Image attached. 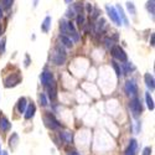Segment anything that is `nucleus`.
I'll list each match as a JSON object with an SVG mask.
<instances>
[{
  "instance_id": "f257e3e1",
  "label": "nucleus",
  "mask_w": 155,
  "mask_h": 155,
  "mask_svg": "<svg viewBox=\"0 0 155 155\" xmlns=\"http://www.w3.org/2000/svg\"><path fill=\"white\" fill-rule=\"evenodd\" d=\"M51 60H52V62L55 64H57V66L64 63V61H66V52H64V50L62 48V45H58L55 47V51H54Z\"/></svg>"
},
{
  "instance_id": "f03ea898",
  "label": "nucleus",
  "mask_w": 155,
  "mask_h": 155,
  "mask_svg": "<svg viewBox=\"0 0 155 155\" xmlns=\"http://www.w3.org/2000/svg\"><path fill=\"white\" fill-rule=\"evenodd\" d=\"M129 108H130L134 118H139V115L143 113V107H141L140 99L137 97H133V99L129 102Z\"/></svg>"
},
{
  "instance_id": "7ed1b4c3",
  "label": "nucleus",
  "mask_w": 155,
  "mask_h": 155,
  "mask_svg": "<svg viewBox=\"0 0 155 155\" xmlns=\"http://www.w3.org/2000/svg\"><path fill=\"white\" fill-rule=\"evenodd\" d=\"M110 51H112V56H113L115 60H118V61H120V62H125V61L128 60V56H127V54H125V51H124L120 46L115 45V46H113V47L110 48Z\"/></svg>"
},
{
  "instance_id": "20e7f679",
  "label": "nucleus",
  "mask_w": 155,
  "mask_h": 155,
  "mask_svg": "<svg viewBox=\"0 0 155 155\" xmlns=\"http://www.w3.org/2000/svg\"><path fill=\"white\" fill-rule=\"evenodd\" d=\"M106 10H107V14L109 16V19L117 25V26H122V20L118 15V11L114 6H110V5H106Z\"/></svg>"
},
{
  "instance_id": "39448f33",
  "label": "nucleus",
  "mask_w": 155,
  "mask_h": 155,
  "mask_svg": "<svg viewBox=\"0 0 155 155\" xmlns=\"http://www.w3.org/2000/svg\"><path fill=\"white\" fill-rule=\"evenodd\" d=\"M124 91H125V94L129 96V97H135L137 93H138V86L135 83L134 80H128L124 84Z\"/></svg>"
},
{
  "instance_id": "423d86ee",
  "label": "nucleus",
  "mask_w": 155,
  "mask_h": 155,
  "mask_svg": "<svg viewBox=\"0 0 155 155\" xmlns=\"http://www.w3.org/2000/svg\"><path fill=\"white\" fill-rule=\"evenodd\" d=\"M44 122H45L46 127H47L48 129H51V130H55V129H58V128H60L58 120H57L51 113H48V114L45 115V117H44Z\"/></svg>"
},
{
  "instance_id": "0eeeda50",
  "label": "nucleus",
  "mask_w": 155,
  "mask_h": 155,
  "mask_svg": "<svg viewBox=\"0 0 155 155\" xmlns=\"http://www.w3.org/2000/svg\"><path fill=\"white\" fill-rule=\"evenodd\" d=\"M67 36L71 38L73 42H78L80 41V35H78V32H77V30H76L74 24L71 20L67 21Z\"/></svg>"
},
{
  "instance_id": "6e6552de",
  "label": "nucleus",
  "mask_w": 155,
  "mask_h": 155,
  "mask_svg": "<svg viewBox=\"0 0 155 155\" xmlns=\"http://www.w3.org/2000/svg\"><path fill=\"white\" fill-rule=\"evenodd\" d=\"M19 82H20V76L16 74V73H12V74H10L9 77H6V78L4 80V86H5L6 88L14 87V86H16Z\"/></svg>"
},
{
  "instance_id": "1a4fd4ad",
  "label": "nucleus",
  "mask_w": 155,
  "mask_h": 155,
  "mask_svg": "<svg viewBox=\"0 0 155 155\" xmlns=\"http://www.w3.org/2000/svg\"><path fill=\"white\" fill-rule=\"evenodd\" d=\"M40 81H41V83L46 87L50 82L54 81V74H52V72H51L50 70H44V71L41 72V74H40Z\"/></svg>"
},
{
  "instance_id": "9d476101",
  "label": "nucleus",
  "mask_w": 155,
  "mask_h": 155,
  "mask_svg": "<svg viewBox=\"0 0 155 155\" xmlns=\"http://www.w3.org/2000/svg\"><path fill=\"white\" fill-rule=\"evenodd\" d=\"M137 151H138V141L135 139H130L124 155H137Z\"/></svg>"
},
{
  "instance_id": "9b49d317",
  "label": "nucleus",
  "mask_w": 155,
  "mask_h": 155,
  "mask_svg": "<svg viewBox=\"0 0 155 155\" xmlns=\"http://www.w3.org/2000/svg\"><path fill=\"white\" fill-rule=\"evenodd\" d=\"M11 129V123L5 115H0V132H9Z\"/></svg>"
},
{
  "instance_id": "f8f14e48",
  "label": "nucleus",
  "mask_w": 155,
  "mask_h": 155,
  "mask_svg": "<svg viewBox=\"0 0 155 155\" xmlns=\"http://www.w3.org/2000/svg\"><path fill=\"white\" fill-rule=\"evenodd\" d=\"M35 112H36V107H35V104L31 102L30 104H28V107H26V109H25V113H24V117H25V119L26 120H29V119H31L34 115H35Z\"/></svg>"
},
{
  "instance_id": "ddd939ff",
  "label": "nucleus",
  "mask_w": 155,
  "mask_h": 155,
  "mask_svg": "<svg viewBox=\"0 0 155 155\" xmlns=\"http://www.w3.org/2000/svg\"><path fill=\"white\" fill-rule=\"evenodd\" d=\"M47 93H48V98L51 99V101H54L55 98H56V96H57V93H56V84H55V81H52V82H50L47 86Z\"/></svg>"
},
{
  "instance_id": "4468645a",
  "label": "nucleus",
  "mask_w": 155,
  "mask_h": 155,
  "mask_svg": "<svg viewBox=\"0 0 155 155\" xmlns=\"http://www.w3.org/2000/svg\"><path fill=\"white\" fill-rule=\"evenodd\" d=\"M144 81H145V84L147 87L150 89V91L153 92L154 89H155V81H154V76L150 74V73H145L144 76Z\"/></svg>"
},
{
  "instance_id": "2eb2a0df",
  "label": "nucleus",
  "mask_w": 155,
  "mask_h": 155,
  "mask_svg": "<svg viewBox=\"0 0 155 155\" xmlns=\"http://www.w3.org/2000/svg\"><path fill=\"white\" fill-rule=\"evenodd\" d=\"M28 107V99L25 97H21L19 101H18V104H16V109L20 114H24L25 113V109Z\"/></svg>"
},
{
  "instance_id": "dca6fc26",
  "label": "nucleus",
  "mask_w": 155,
  "mask_h": 155,
  "mask_svg": "<svg viewBox=\"0 0 155 155\" xmlns=\"http://www.w3.org/2000/svg\"><path fill=\"white\" fill-rule=\"evenodd\" d=\"M19 145V135L16 133H12L11 137L9 138V148L11 150L16 149V147Z\"/></svg>"
},
{
  "instance_id": "f3484780",
  "label": "nucleus",
  "mask_w": 155,
  "mask_h": 155,
  "mask_svg": "<svg viewBox=\"0 0 155 155\" xmlns=\"http://www.w3.org/2000/svg\"><path fill=\"white\" fill-rule=\"evenodd\" d=\"M115 9H117V11H118V15H119V18H120V20H122V24H124L125 26H129V21H128L127 15L124 14L123 8H122L120 5H117V6H115Z\"/></svg>"
},
{
  "instance_id": "a211bd4d",
  "label": "nucleus",
  "mask_w": 155,
  "mask_h": 155,
  "mask_svg": "<svg viewBox=\"0 0 155 155\" xmlns=\"http://www.w3.org/2000/svg\"><path fill=\"white\" fill-rule=\"evenodd\" d=\"M60 138L64 141V143L71 144L72 141H73V133H72V132H62V133L60 134Z\"/></svg>"
},
{
  "instance_id": "6ab92c4d",
  "label": "nucleus",
  "mask_w": 155,
  "mask_h": 155,
  "mask_svg": "<svg viewBox=\"0 0 155 155\" xmlns=\"http://www.w3.org/2000/svg\"><path fill=\"white\" fill-rule=\"evenodd\" d=\"M51 22H52V19H51V16H46L41 24V30L44 32H48L50 29H51Z\"/></svg>"
},
{
  "instance_id": "aec40b11",
  "label": "nucleus",
  "mask_w": 155,
  "mask_h": 155,
  "mask_svg": "<svg viewBox=\"0 0 155 155\" xmlns=\"http://www.w3.org/2000/svg\"><path fill=\"white\" fill-rule=\"evenodd\" d=\"M60 40H61V44L64 46V47H72V45H73V41L71 40V38L68 37V36H66V35H60Z\"/></svg>"
},
{
  "instance_id": "412c9836",
  "label": "nucleus",
  "mask_w": 155,
  "mask_h": 155,
  "mask_svg": "<svg viewBox=\"0 0 155 155\" xmlns=\"http://www.w3.org/2000/svg\"><path fill=\"white\" fill-rule=\"evenodd\" d=\"M147 10L151 15V18L154 19V14H155V0H148L147 3Z\"/></svg>"
},
{
  "instance_id": "4be33fe9",
  "label": "nucleus",
  "mask_w": 155,
  "mask_h": 155,
  "mask_svg": "<svg viewBox=\"0 0 155 155\" xmlns=\"http://www.w3.org/2000/svg\"><path fill=\"white\" fill-rule=\"evenodd\" d=\"M104 28H106V20L102 19V18L98 19V21H97V24H96V31H97V32H102Z\"/></svg>"
},
{
  "instance_id": "5701e85b",
  "label": "nucleus",
  "mask_w": 155,
  "mask_h": 155,
  "mask_svg": "<svg viewBox=\"0 0 155 155\" xmlns=\"http://www.w3.org/2000/svg\"><path fill=\"white\" fill-rule=\"evenodd\" d=\"M127 9H128V11H129V14L135 18V15H137V9H135V5H134L133 2H128V3H127Z\"/></svg>"
},
{
  "instance_id": "b1692460",
  "label": "nucleus",
  "mask_w": 155,
  "mask_h": 155,
  "mask_svg": "<svg viewBox=\"0 0 155 155\" xmlns=\"http://www.w3.org/2000/svg\"><path fill=\"white\" fill-rule=\"evenodd\" d=\"M122 67H123L124 73H129V72H132V71L135 70V67L133 66V63H132V62H127V61H125V63H123Z\"/></svg>"
},
{
  "instance_id": "393cba45",
  "label": "nucleus",
  "mask_w": 155,
  "mask_h": 155,
  "mask_svg": "<svg viewBox=\"0 0 155 155\" xmlns=\"http://www.w3.org/2000/svg\"><path fill=\"white\" fill-rule=\"evenodd\" d=\"M60 30H61V34L62 35H66L67 36V21L64 19H61L60 20Z\"/></svg>"
},
{
  "instance_id": "a878e982",
  "label": "nucleus",
  "mask_w": 155,
  "mask_h": 155,
  "mask_svg": "<svg viewBox=\"0 0 155 155\" xmlns=\"http://www.w3.org/2000/svg\"><path fill=\"white\" fill-rule=\"evenodd\" d=\"M145 101H147V106L150 110H154V101L150 96V93H145Z\"/></svg>"
},
{
  "instance_id": "bb28decb",
  "label": "nucleus",
  "mask_w": 155,
  "mask_h": 155,
  "mask_svg": "<svg viewBox=\"0 0 155 155\" xmlns=\"http://www.w3.org/2000/svg\"><path fill=\"white\" fill-rule=\"evenodd\" d=\"M110 63H112V67H113L114 71H115V74H117L118 77H120V76H122V68H120V66H119V64L115 62V61H112Z\"/></svg>"
},
{
  "instance_id": "cd10ccee",
  "label": "nucleus",
  "mask_w": 155,
  "mask_h": 155,
  "mask_svg": "<svg viewBox=\"0 0 155 155\" xmlns=\"http://www.w3.org/2000/svg\"><path fill=\"white\" fill-rule=\"evenodd\" d=\"M12 3H14V0H2V8L9 10L12 6Z\"/></svg>"
},
{
  "instance_id": "c85d7f7f",
  "label": "nucleus",
  "mask_w": 155,
  "mask_h": 155,
  "mask_svg": "<svg viewBox=\"0 0 155 155\" xmlns=\"http://www.w3.org/2000/svg\"><path fill=\"white\" fill-rule=\"evenodd\" d=\"M38 101H40V104L42 107H46L48 104V102H47V98H46V94L45 93H40V96H38Z\"/></svg>"
},
{
  "instance_id": "c756f323",
  "label": "nucleus",
  "mask_w": 155,
  "mask_h": 155,
  "mask_svg": "<svg viewBox=\"0 0 155 155\" xmlns=\"http://www.w3.org/2000/svg\"><path fill=\"white\" fill-rule=\"evenodd\" d=\"M5 46H6V38L3 37L2 40H0V55H3L5 52Z\"/></svg>"
},
{
  "instance_id": "7c9ffc66",
  "label": "nucleus",
  "mask_w": 155,
  "mask_h": 155,
  "mask_svg": "<svg viewBox=\"0 0 155 155\" xmlns=\"http://www.w3.org/2000/svg\"><path fill=\"white\" fill-rule=\"evenodd\" d=\"M77 25H78L80 28L84 25V15L82 14V12H81V14H78V16H77Z\"/></svg>"
},
{
  "instance_id": "2f4dec72",
  "label": "nucleus",
  "mask_w": 155,
  "mask_h": 155,
  "mask_svg": "<svg viewBox=\"0 0 155 155\" xmlns=\"http://www.w3.org/2000/svg\"><path fill=\"white\" fill-rule=\"evenodd\" d=\"M76 14H77V12L74 11V9H73V6L72 8H70L67 11H66V16L67 18H70V19H72V18H74L76 16Z\"/></svg>"
},
{
  "instance_id": "473e14b6",
  "label": "nucleus",
  "mask_w": 155,
  "mask_h": 155,
  "mask_svg": "<svg viewBox=\"0 0 155 155\" xmlns=\"http://www.w3.org/2000/svg\"><path fill=\"white\" fill-rule=\"evenodd\" d=\"M104 45H106V47L107 48H112L113 47V40L112 38H104Z\"/></svg>"
},
{
  "instance_id": "72a5a7b5",
  "label": "nucleus",
  "mask_w": 155,
  "mask_h": 155,
  "mask_svg": "<svg viewBox=\"0 0 155 155\" xmlns=\"http://www.w3.org/2000/svg\"><path fill=\"white\" fill-rule=\"evenodd\" d=\"M141 155H151V148H149V147L144 148V150H143V153H141Z\"/></svg>"
},
{
  "instance_id": "f704fd0d",
  "label": "nucleus",
  "mask_w": 155,
  "mask_h": 155,
  "mask_svg": "<svg viewBox=\"0 0 155 155\" xmlns=\"http://www.w3.org/2000/svg\"><path fill=\"white\" fill-rule=\"evenodd\" d=\"M29 64H30V57L29 55L25 56V67H29Z\"/></svg>"
},
{
  "instance_id": "c9c22d12",
  "label": "nucleus",
  "mask_w": 155,
  "mask_h": 155,
  "mask_svg": "<svg viewBox=\"0 0 155 155\" xmlns=\"http://www.w3.org/2000/svg\"><path fill=\"white\" fill-rule=\"evenodd\" d=\"M154 41H155V35L151 34V40H150V45L151 46H154Z\"/></svg>"
},
{
  "instance_id": "e433bc0d",
  "label": "nucleus",
  "mask_w": 155,
  "mask_h": 155,
  "mask_svg": "<svg viewBox=\"0 0 155 155\" xmlns=\"http://www.w3.org/2000/svg\"><path fill=\"white\" fill-rule=\"evenodd\" d=\"M3 18V8H2V5H0V19Z\"/></svg>"
},
{
  "instance_id": "4c0bfd02",
  "label": "nucleus",
  "mask_w": 155,
  "mask_h": 155,
  "mask_svg": "<svg viewBox=\"0 0 155 155\" xmlns=\"http://www.w3.org/2000/svg\"><path fill=\"white\" fill-rule=\"evenodd\" d=\"M70 155H80V154L77 153V151H74V150H73V151H71V153H70Z\"/></svg>"
},
{
  "instance_id": "58836bf2",
  "label": "nucleus",
  "mask_w": 155,
  "mask_h": 155,
  "mask_svg": "<svg viewBox=\"0 0 155 155\" xmlns=\"http://www.w3.org/2000/svg\"><path fill=\"white\" fill-rule=\"evenodd\" d=\"M37 4H38V0H34V8H36Z\"/></svg>"
},
{
  "instance_id": "ea45409f",
  "label": "nucleus",
  "mask_w": 155,
  "mask_h": 155,
  "mask_svg": "<svg viewBox=\"0 0 155 155\" xmlns=\"http://www.w3.org/2000/svg\"><path fill=\"white\" fill-rule=\"evenodd\" d=\"M2 155H9V154H8L6 150H4V151H2Z\"/></svg>"
},
{
  "instance_id": "a19ab883",
  "label": "nucleus",
  "mask_w": 155,
  "mask_h": 155,
  "mask_svg": "<svg viewBox=\"0 0 155 155\" xmlns=\"http://www.w3.org/2000/svg\"><path fill=\"white\" fill-rule=\"evenodd\" d=\"M72 2V0H64V3H66V4H70Z\"/></svg>"
},
{
  "instance_id": "79ce46f5",
  "label": "nucleus",
  "mask_w": 155,
  "mask_h": 155,
  "mask_svg": "<svg viewBox=\"0 0 155 155\" xmlns=\"http://www.w3.org/2000/svg\"><path fill=\"white\" fill-rule=\"evenodd\" d=\"M0 155H2V150H0Z\"/></svg>"
}]
</instances>
